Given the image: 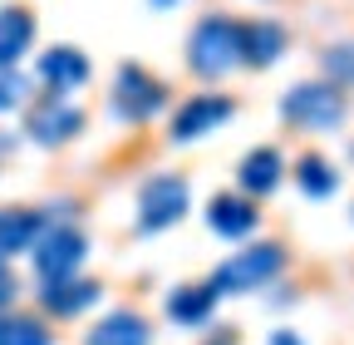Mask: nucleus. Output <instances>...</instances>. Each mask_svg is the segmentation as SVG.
I'll use <instances>...</instances> for the list:
<instances>
[{"label":"nucleus","mask_w":354,"mask_h":345,"mask_svg":"<svg viewBox=\"0 0 354 345\" xmlns=\"http://www.w3.org/2000/svg\"><path fill=\"white\" fill-rule=\"evenodd\" d=\"M44 227H50V218H44L39 207H20V202L0 207V262H10V256L30 251Z\"/></svg>","instance_id":"14"},{"label":"nucleus","mask_w":354,"mask_h":345,"mask_svg":"<svg viewBox=\"0 0 354 345\" xmlns=\"http://www.w3.org/2000/svg\"><path fill=\"white\" fill-rule=\"evenodd\" d=\"M192 212V183L183 172H158L138 188V232L143 237H158L167 227H177Z\"/></svg>","instance_id":"4"},{"label":"nucleus","mask_w":354,"mask_h":345,"mask_svg":"<svg viewBox=\"0 0 354 345\" xmlns=\"http://www.w3.org/2000/svg\"><path fill=\"white\" fill-rule=\"evenodd\" d=\"M286 267V247L281 242H251L241 251H232L227 262L212 272V291L216 296H246V291H261L266 281H276Z\"/></svg>","instance_id":"3"},{"label":"nucleus","mask_w":354,"mask_h":345,"mask_svg":"<svg viewBox=\"0 0 354 345\" xmlns=\"http://www.w3.org/2000/svg\"><path fill=\"white\" fill-rule=\"evenodd\" d=\"M349 118V99L330 79H300L281 94V123L300 128V134H330Z\"/></svg>","instance_id":"2"},{"label":"nucleus","mask_w":354,"mask_h":345,"mask_svg":"<svg viewBox=\"0 0 354 345\" xmlns=\"http://www.w3.org/2000/svg\"><path fill=\"white\" fill-rule=\"evenodd\" d=\"M35 10L10 0V6H0V69H20V60L35 50Z\"/></svg>","instance_id":"12"},{"label":"nucleus","mask_w":354,"mask_h":345,"mask_svg":"<svg viewBox=\"0 0 354 345\" xmlns=\"http://www.w3.org/2000/svg\"><path fill=\"white\" fill-rule=\"evenodd\" d=\"M99 301V281L84 276H64V281H39V306L50 316H79Z\"/></svg>","instance_id":"15"},{"label":"nucleus","mask_w":354,"mask_h":345,"mask_svg":"<svg viewBox=\"0 0 354 345\" xmlns=\"http://www.w3.org/2000/svg\"><path fill=\"white\" fill-rule=\"evenodd\" d=\"M15 296H20V281H15V272H10L6 262H0V311H10Z\"/></svg>","instance_id":"22"},{"label":"nucleus","mask_w":354,"mask_h":345,"mask_svg":"<svg viewBox=\"0 0 354 345\" xmlns=\"http://www.w3.org/2000/svg\"><path fill=\"white\" fill-rule=\"evenodd\" d=\"M349 158H354V143H349Z\"/></svg>","instance_id":"26"},{"label":"nucleus","mask_w":354,"mask_h":345,"mask_svg":"<svg viewBox=\"0 0 354 345\" xmlns=\"http://www.w3.org/2000/svg\"><path fill=\"white\" fill-rule=\"evenodd\" d=\"M295 188H300L310 202H325V197L339 193V172H335V163H330L325 153H300V163H295Z\"/></svg>","instance_id":"18"},{"label":"nucleus","mask_w":354,"mask_h":345,"mask_svg":"<svg viewBox=\"0 0 354 345\" xmlns=\"http://www.w3.org/2000/svg\"><path fill=\"white\" fill-rule=\"evenodd\" d=\"M84 345H153V330H148V321L138 316V311H109L94 330L84 335Z\"/></svg>","instance_id":"16"},{"label":"nucleus","mask_w":354,"mask_h":345,"mask_svg":"<svg viewBox=\"0 0 354 345\" xmlns=\"http://www.w3.org/2000/svg\"><path fill=\"white\" fill-rule=\"evenodd\" d=\"M320 69L330 84H339V89H354V39H339V45H330L320 55Z\"/></svg>","instance_id":"20"},{"label":"nucleus","mask_w":354,"mask_h":345,"mask_svg":"<svg viewBox=\"0 0 354 345\" xmlns=\"http://www.w3.org/2000/svg\"><path fill=\"white\" fill-rule=\"evenodd\" d=\"M212 311H216V291H212V281H202V286H177V291L167 296V316H172L177 326H187V330L207 326Z\"/></svg>","instance_id":"17"},{"label":"nucleus","mask_w":354,"mask_h":345,"mask_svg":"<svg viewBox=\"0 0 354 345\" xmlns=\"http://www.w3.org/2000/svg\"><path fill=\"white\" fill-rule=\"evenodd\" d=\"M187 69L197 79H227L232 69H241V20L236 15H202L187 35Z\"/></svg>","instance_id":"1"},{"label":"nucleus","mask_w":354,"mask_h":345,"mask_svg":"<svg viewBox=\"0 0 354 345\" xmlns=\"http://www.w3.org/2000/svg\"><path fill=\"white\" fill-rule=\"evenodd\" d=\"M148 6H153V10H177L183 0H148Z\"/></svg>","instance_id":"24"},{"label":"nucleus","mask_w":354,"mask_h":345,"mask_svg":"<svg viewBox=\"0 0 354 345\" xmlns=\"http://www.w3.org/2000/svg\"><path fill=\"white\" fill-rule=\"evenodd\" d=\"M35 74H39V84H44L50 94H74V89H84V84H88L94 64H88V55H84L79 45H50V50L35 60Z\"/></svg>","instance_id":"9"},{"label":"nucleus","mask_w":354,"mask_h":345,"mask_svg":"<svg viewBox=\"0 0 354 345\" xmlns=\"http://www.w3.org/2000/svg\"><path fill=\"white\" fill-rule=\"evenodd\" d=\"M88 114L69 99V94H50L44 89L35 104H25V139L39 143V148H64L84 134Z\"/></svg>","instance_id":"6"},{"label":"nucleus","mask_w":354,"mask_h":345,"mask_svg":"<svg viewBox=\"0 0 354 345\" xmlns=\"http://www.w3.org/2000/svg\"><path fill=\"white\" fill-rule=\"evenodd\" d=\"M25 94H30V84L20 69H0V114H10V109H25Z\"/></svg>","instance_id":"21"},{"label":"nucleus","mask_w":354,"mask_h":345,"mask_svg":"<svg viewBox=\"0 0 354 345\" xmlns=\"http://www.w3.org/2000/svg\"><path fill=\"white\" fill-rule=\"evenodd\" d=\"M207 227H212L216 237H227V242L251 237V232L261 227L256 197H246L241 188H232V193H212V202H207Z\"/></svg>","instance_id":"10"},{"label":"nucleus","mask_w":354,"mask_h":345,"mask_svg":"<svg viewBox=\"0 0 354 345\" xmlns=\"http://www.w3.org/2000/svg\"><path fill=\"white\" fill-rule=\"evenodd\" d=\"M271 345H305V340H300V335H290V330H276V335H271Z\"/></svg>","instance_id":"23"},{"label":"nucleus","mask_w":354,"mask_h":345,"mask_svg":"<svg viewBox=\"0 0 354 345\" xmlns=\"http://www.w3.org/2000/svg\"><path fill=\"white\" fill-rule=\"evenodd\" d=\"M30 256H35L39 281H64V276H79L84 256H88V237L74 222H50L39 232V242L30 247Z\"/></svg>","instance_id":"7"},{"label":"nucleus","mask_w":354,"mask_h":345,"mask_svg":"<svg viewBox=\"0 0 354 345\" xmlns=\"http://www.w3.org/2000/svg\"><path fill=\"white\" fill-rule=\"evenodd\" d=\"M290 45L281 20H241V64L246 69H271Z\"/></svg>","instance_id":"13"},{"label":"nucleus","mask_w":354,"mask_h":345,"mask_svg":"<svg viewBox=\"0 0 354 345\" xmlns=\"http://www.w3.org/2000/svg\"><path fill=\"white\" fill-rule=\"evenodd\" d=\"M109 109H113L118 123H148V118H158L167 109V84L143 64H118Z\"/></svg>","instance_id":"5"},{"label":"nucleus","mask_w":354,"mask_h":345,"mask_svg":"<svg viewBox=\"0 0 354 345\" xmlns=\"http://www.w3.org/2000/svg\"><path fill=\"white\" fill-rule=\"evenodd\" d=\"M0 345H55V330L30 311H0Z\"/></svg>","instance_id":"19"},{"label":"nucleus","mask_w":354,"mask_h":345,"mask_svg":"<svg viewBox=\"0 0 354 345\" xmlns=\"http://www.w3.org/2000/svg\"><path fill=\"white\" fill-rule=\"evenodd\" d=\"M232 118H236V99L207 89V94H192L187 104H177V114L167 123V139L172 143H197V139H212L216 128L232 123Z\"/></svg>","instance_id":"8"},{"label":"nucleus","mask_w":354,"mask_h":345,"mask_svg":"<svg viewBox=\"0 0 354 345\" xmlns=\"http://www.w3.org/2000/svg\"><path fill=\"white\" fill-rule=\"evenodd\" d=\"M349 222H354V207H349Z\"/></svg>","instance_id":"25"},{"label":"nucleus","mask_w":354,"mask_h":345,"mask_svg":"<svg viewBox=\"0 0 354 345\" xmlns=\"http://www.w3.org/2000/svg\"><path fill=\"white\" fill-rule=\"evenodd\" d=\"M286 183V153L276 143H256L241 163H236V188L246 197H271Z\"/></svg>","instance_id":"11"}]
</instances>
